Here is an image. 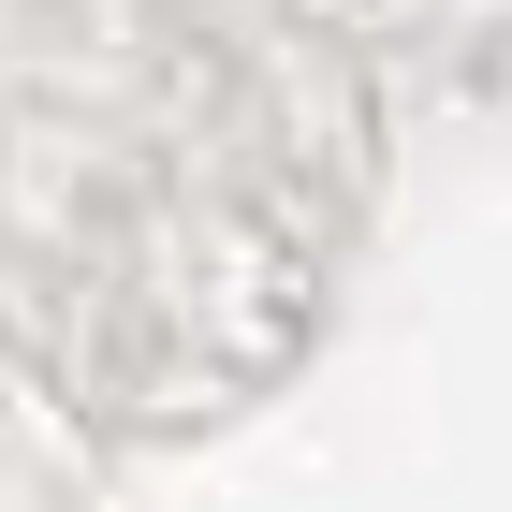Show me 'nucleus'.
Returning <instances> with one entry per match:
<instances>
[]
</instances>
